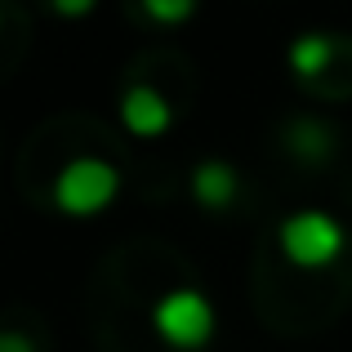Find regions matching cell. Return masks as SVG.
I'll use <instances>...</instances> for the list:
<instances>
[{
    "label": "cell",
    "mask_w": 352,
    "mask_h": 352,
    "mask_svg": "<svg viewBox=\"0 0 352 352\" xmlns=\"http://www.w3.org/2000/svg\"><path fill=\"white\" fill-rule=\"evenodd\" d=\"M89 9H94L89 0H76V5H72V0H63V5H58V14H67V18H80V14H89Z\"/></svg>",
    "instance_id": "obj_10"
},
{
    "label": "cell",
    "mask_w": 352,
    "mask_h": 352,
    "mask_svg": "<svg viewBox=\"0 0 352 352\" xmlns=\"http://www.w3.org/2000/svg\"><path fill=\"white\" fill-rule=\"evenodd\" d=\"M0 352H36V344L18 330H0Z\"/></svg>",
    "instance_id": "obj_9"
},
{
    "label": "cell",
    "mask_w": 352,
    "mask_h": 352,
    "mask_svg": "<svg viewBox=\"0 0 352 352\" xmlns=\"http://www.w3.org/2000/svg\"><path fill=\"white\" fill-rule=\"evenodd\" d=\"M285 138H290L285 147H290L294 156H303V161H321V156H330V138H335V134H330L326 125H312V120H294Z\"/></svg>",
    "instance_id": "obj_7"
},
{
    "label": "cell",
    "mask_w": 352,
    "mask_h": 352,
    "mask_svg": "<svg viewBox=\"0 0 352 352\" xmlns=\"http://www.w3.org/2000/svg\"><path fill=\"white\" fill-rule=\"evenodd\" d=\"M236 192H241L236 165H228V161H201L197 170H192V197H197L206 210H228L236 201Z\"/></svg>",
    "instance_id": "obj_5"
},
{
    "label": "cell",
    "mask_w": 352,
    "mask_h": 352,
    "mask_svg": "<svg viewBox=\"0 0 352 352\" xmlns=\"http://www.w3.org/2000/svg\"><path fill=\"white\" fill-rule=\"evenodd\" d=\"M152 330L161 344L179 348V352H197L214 339V303L201 290H165L161 299L152 303Z\"/></svg>",
    "instance_id": "obj_3"
},
{
    "label": "cell",
    "mask_w": 352,
    "mask_h": 352,
    "mask_svg": "<svg viewBox=\"0 0 352 352\" xmlns=\"http://www.w3.org/2000/svg\"><path fill=\"white\" fill-rule=\"evenodd\" d=\"M120 192V170L103 156H76L58 170L54 179V206L72 219H94L103 214Z\"/></svg>",
    "instance_id": "obj_2"
},
{
    "label": "cell",
    "mask_w": 352,
    "mask_h": 352,
    "mask_svg": "<svg viewBox=\"0 0 352 352\" xmlns=\"http://www.w3.org/2000/svg\"><path fill=\"white\" fill-rule=\"evenodd\" d=\"M276 245H281L285 263H294L299 272H321V267L344 258L348 228L326 210H294L276 228Z\"/></svg>",
    "instance_id": "obj_1"
},
{
    "label": "cell",
    "mask_w": 352,
    "mask_h": 352,
    "mask_svg": "<svg viewBox=\"0 0 352 352\" xmlns=\"http://www.w3.org/2000/svg\"><path fill=\"white\" fill-rule=\"evenodd\" d=\"M143 14L161 18V23H183V18H192V5H188V0H147Z\"/></svg>",
    "instance_id": "obj_8"
},
{
    "label": "cell",
    "mask_w": 352,
    "mask_h": 352,
    "mask_svg": "<svg viewBox=\"0 0 352 352\" xmlns=\"http://www.w3.org/2000/svg\"><path fill=\"white\" fill-rule=\"evenodd\" d=\"M290 67H294V76H303V80H312V76H321V72L335 63V41L330 36H321V32H303L299 41L290 45Z\"/></svg>",
    "instance_id": "obj_6"
},
{
    "label": "cell",
    "mask_w": 352,
    "mask_h": 352,
    "mask_svg": "<svg viewBox=\"0 0 352 352\" xmlns=\"http://www.w3.org/2000/svg\"><path fill=\"white\" fill-rule=\"evenodd\" d=\"M120 125L138 138H161L174 125V107L156 85H129L120 98Z\"/></svg>",
    "instance_id": "obj_4"
}]
</instances>
